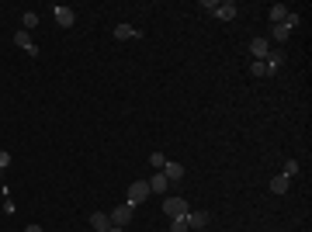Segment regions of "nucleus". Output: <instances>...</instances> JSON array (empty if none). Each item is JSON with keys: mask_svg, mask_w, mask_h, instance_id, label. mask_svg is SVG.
Returning <instances> with one entry per match:
<instances>
[{"mask_svg": "<svg viewBox=\"0 0 312 232\" xmlns=\"http://www.w3.org/2000/svg\"><path fill=\"white\" fill-rule=\"evenodd\" d=\"M0 177H4V170H0Z\"/></svg>", "mask_w": 312, "mask_h": 232, "instance_id": "obj_26", "label": "nucleus"}, {"mask_svg": "<svg viewBox=\"0 0 312 232\" xmlns=\"http://www.w3.org/2000/svg\"><path fill=\"white\" fill-rule=\"evenodd\" d=\"M24 232H45V229H42V225H28Z\"/></svg>", "mask_w": 312, "mask_h": 232, "instance_id": "obj_24", "label": "nucleus"}, {"mask_svg": "<svg viewBox=\"0 0 312 232\" xmlns=\"http://www.w3.org/2000/svg\"><path fill=\"white\" fill-rule=\"evenodd\" d=\"M288 35H292V28H288V24H274V28H271V39H277V45H281V42H288Z\"/></svg>", "mask_w": 312, "mask_h": 232, "instance_id": "obj_16", "label": "nucleus"}, {"mask_svg": "<svg viewBox=\"0 0 312 232\" xmlns=\"http://www.w3.org/2000/svg\"><path fill=\"white\" fill-rule=\"evenodd\" d=\"M250 73H254V77H267V62H264V59H254V62H250Z\"/></svg>", "mask_w": 312, "mask_h": 232, "instance_id": "obj_20", "label": "nucleus"}, {"mask_svg": "<svg viewBox=\"0 0 312 232\" xmlns=\"http://www.w3.org/2000/svg\"><path fill=\"white\" fill-rule=\"evenodd\" d=\"M288 11H292V7H285V4H274L271 11H267V14H271V24H281V21L288 18Z\"/></svg>", "mask_w": 312, "mask_h": 232, "instance_id": "obj_14", "label": "nucleus"}, {"mask_svg": "<svg viewBox=\"0 0 312 232\" xmlns=\"http://www.w3.org/2000/svg\"><path fill=\"white\" fill-rule=\"evenodd\" d=\"M52 18H56L59 28H73L77 14H73V7H66V4H56V7H52Z\"/></svg>", "mask_w": 312, "mask_h": 232, "instance_id": "obj_4", "label": "nucleus"}, {"mask_svg": "<svg viewBox=\"0 0 312 232\" xmlns=\"http://www.w3.org/2000/svg\"><path fill=\"white\" fill-rule=\"evenodd\" d=\"M149 194H153V191H149V184H146V180H136V184L129 187V205H142Z\"/></svg>", "mask_w": 312, "mask_h": 232, "instance_id": "obj_5", "label": "nucleus"}, {"mask_svg": "<svg viewBox=\"0 0 312 232\" xmlns=\"http://www.w3.org/2000/svg\"><path fill=\"white\" fill-rule=\"evenodd\" d=\"M132 215H136V205H129V201H125V205H118V208H111V215H108V218H111V225H118V229H125V225L132 222Z\"/></svg>", "mask_w": 312, "mask_h": 232, "instance_id": "obj_1", "label": "nucleus"}, {"mask_svg": "<svg viewBox=\"0 0 312 232\" xmlns=\"http://www.w3.org/2000/svg\"><path fill=\"white\" fill-rule=\"evenodd\" d=\"M281 174L288 177V180H292V177H298V163H295V159H285V170H281Z\"/></svg>", "mask_w": 312, "mask_h": 232, "instance_id": "obj_22", "label": "nucleus"}, {"mask_svg": "<svg viewBox=\"0 0 312 232\" xmlns=\"http://www.w3.org/2000/svg\"><path fill=\"white\" fill-rule=\"evenodd\" d=\"M170 232H191V225H188V215H180V218H170Z\"/></svg>", "mask_w": 312, "mask_h": 232, "instance_id": "obj_17", "label": "nucleus"}, {"mask_svg": "<svg viewBox=\"0 0 312 232\" xmlns=\"http://www.w3.org/2000/svg\"><path fill=\"white\" fill-rule=\"evenodd\" d=\"M163 177H167V180H184V167H180V163H174V159H167Z\"/></svg>", "mask_w": 312, "mask_h": 232, "instance_id": "obj_13", "label": "nucleus"}, {"mask_svg": "<svg viewBox=\"0 0 312 232\" xmlns=\"http://www.w3.org/2000/svg\"><path fill=\"white\" fill-rule=\"evenodd\" d=\"M208 222H212V215H208V212H195V208L188 212V225H191V229H205Z\"/></svg>", "mask_w": 312, "mask_h": 232, "instance_id": "obj_8", "label": "nucleus"}, {"mask_svg": "<svg viewBox=\"0 0 312 232\" xmlns=\"http://www.w3.org/2000/svg\"><path fill=\"white\" fill-rule=\"evenodd\" d=\"M90 229H94V232H108V229H111V218H108L104 212H94V215H90Z\"/></svg>", "mask_w": 312, "mask_h": 232, "instance_id": "obj_11", "label": "nucleus"}, {"mask_svg": "<svg viewBox=\"0 0 312 232\" xmlns=\"http://www.w3.org/2000/svg\"><path fill=\"white\" fill-rule=\"evenodd\" d=\"M149 167H153V170H163V167H167V156L160 153V149H156V153H149Z\"/></svg>", "mask_w": 312, "mask_h": 232, "instance_id": "obj_18", "label": "nucleus"}, {"mask_svg": "<svg viewBox=\"0 0 312 232\" xmlns=\"http://www.w3.org/2000/svg\"><path fill=\"white\" fill-rule=\"evenodd\" d=\"M264 62H267V77H277V70L285 66V52H281V49H271V52L264 56Z\"/></svg>", "mask_w": 312, "mask_h": 232, "instance_id": "obj_6", "label": "nucleus"}, {"mask_svg": "<svg viewBox=\"0 0 312 232\" xmlns=\"http://www.w3.org/2000/svg\"><path fill=\"white\" fill-rule=\"evenodd\" d=\"M215 18L219 21H233L236 14H239V4H236V0H219V4H215V11H212Z\"/></svg>", "mask_w": 312, "mask_h": 232, "instance_id": "obj_3", "label": "nucleus"}, {"mask_svg": "<svg viewBox=\"0 0 312 232\" xmlns=\"http://www.w3.org/2000/svg\"><path fill=\"white\" fill-rule=\"evenodd\" d=\"M163 212H167V218H180V215H188L191 212V205L184 201V197H163Z\"/></svg>", "mask_w": 312, "mask_h": 232, "instance_id": "obj_2", "label": "nucleus"}, {"mask_svg": "<svg viewBox=\"0 0 312 232\" xmlns=\"http://www.w3.org/2000/svg\"><path fill=\"white\" fill-rule=\"evenodd\" d=\"M288 184H292V180H288L285 174L271 177V194H285V191H288Z\"/></svg>", "mask_w": 312, "mask_h": 232, "instance_id": "obj_15", "label": "nucleus"}, {"mask_svg": "<svg viewBox=\"0 0 312 232\" xmlns=\"http://www.w3.org/2000/svg\"><path fill=\"white\" fill-rule=\"evenodd\" d=\"M267 52H271V42H267V39H254V42H250V56H254V59H264Z\"/></svg>", "mask_w": 312, "mask_h": 232, "instance_id": "obj_10", "label": "nucleus"}, {"mask_svg": "<svg viewBox=\"0 0 312 232\" xmlns=\"http://www.w3.org/2000/svg\"><path fill=\"white\" fill-rule=\"evenodd\" d=\"M115 39H118V42L139 39V28H136V24H118V28H115Z\"/></svg>", "mask_w": 312, "mask_h": 232, "instance_id": "obj_12", "label": "nucleus"}, {"mask_svg": "<svg viewBox=\"0 0 312 232\" xmlns=\"http://www.w3.org/2000/svg\"><path fill=\"white\" fill-rule=\"evenodd\" d=\"M281 24H288V28H292V31H295V28L302 24V14H298V11H288V18L281 21Z\"/></svg>", "mask_w": 312, "mask_h": 232, "instance_id": "obj_21", "label": "nucleus"}, {"mask_svg": "<svg viewBox=\"0 0 312 232\" xmlns=\"http://www.w3.org/2000/svg\"><path fill=\"white\" fill-rule=\"evenodd\" d=\"M21 24H24V31L35 28V24H39V14H35V11H24V14H21Z\"/></svg>", "mask_w": 312, "mask_h": 232, "instance_id": "obj_19", "label": "nucleus"}, {"mask_svg": "<svg viewBox=\"0 0 312 232\" xmlns=\"http://www.w3.org/2000/svg\"><path fill=\"white\" fill-rule=\"evenodd\" d=\"M146 184H149V191H153V194H167V184H170V180L163 177V170H156V174L149 177Z\"/></svg>", "mask_w": 312, "mask_h": 232, "instance_id": "obj_9", "label": "nucleus"}, {"mask_svg": "<svg viewBox=\"0 0 312 232\" xmlns=\"http://www.w3.org/2000/svg\"><path fill=\"white\" fill-rule=\"evenodd\" d=\"M14 45H18V49H24V52H28L32 59H39V45L28 39V31H24V28H21L18 35H14Z\"/></svg>", "mask_w": 312, "mask_h": 232, "instance_id": "obj_7", "label": "nucleus"}, {"mask_svg": "<svg viewBox=\"0 0 312 232\" xmlns=\"http://www.w3.org/2000/svg\"><path fill=\"white\" fill-rule=\"evenodd\" d=\"M108 232H125V229H118V225H111V229H108Z\"/></svg>", "mask_w": 312, "mask_h": 232, "instance_id": "obj_25", "label": "nucleus"}, {"mask_svg": "<svg viewBox=\"0 0 312 232\" xmlns=\"http://www.w3.org/2000/svg\"><path fill=\"white\" fill-rule=\"evenodd\" d=\"M7 167H11V153H7V149H0V170H7Z\"/></svg>", "mask_w": 312, "mask_h": 232, "instance_id": "obj_23", "label": "nucleus"}]
</instances>
